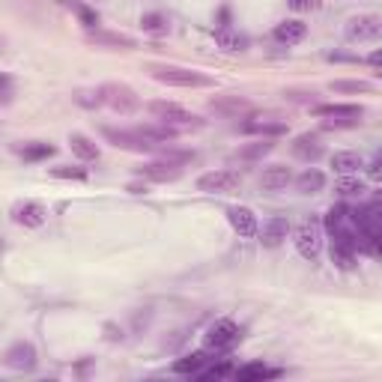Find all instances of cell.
I'll return each mask as SVG.
<instances>
[{
    "instance_id": "cell-39",
    "label": "cell",
    "mask_w": 382,
    "mask_h": 382,
    "mask_svg": "<svg viewBox=\"0 0 382 382\" xmlns=\"http://www.w3.org/2000/svg\"><path fill=\"white\" fill-rule=\"evenodd\" d=\"M75 102L84 105V108H96V105H102V93H99V90H96V93H78Z\"/></svg>"
},
{
    "instance_id": "cell-31",
    "label": "cell",
    "mask_w": 382,
    "mask_h": 382,
    "mask_svg": "<svg viewBox=\"0 0 382 382\" xmlns=\"http://www.w3.org/2000/svg\"><path fill=\"white\" fill-rule=\"evenodd\" d=\"M212 111L227 114V117H236V114H242V111H251V105L245 102V99H239V96H230V99H212Z\"/></svg>"
},
{
    "instance_id": "cell-6",
    "label": "cell",
    "mask_w": 382,
    "mask_h": 382,
    "mask_svg": "<svg viewBox=\"0 0 382 382\" xmlns=\"http://www.w3.org/2000/svg\"><path fill=\"white\" fill-rule=\"evenodd\" d=\"M102 105H108L111 111H117V114H134L138 111V96H134V90L126 87V84H105L102 90Z\"/></svg>"
},
{
    "instance_id": "cell-26",
    "label": "cell",
    "mask_w": 382,
    "mask_h": 382,
    "mask_svg": "<svg viewBox=\"0 0 382 382\" xmlns=\"http://www.w3.org/2000/svg\"><path fill=\"white\" fill-rule=\"evenodd\" d=\"M18 153L24 162H45L57 153V147H54V143H45V141H30L24 147H18Z\"/></svg>"
},
{
    "instance_id": "cell-9",
    "label": "cell",
    "mask_w": 382,
    "mask_h": 382,
    "mask_svg": "<svg viewBox=\"0 0 382 382\" xmlns=\"http://www.w3.org/2000/svg\"><path fill=\"white\" fill-rule=\"evenodd\" d=\"M102 134H105L111 143H114V147H120V150H129V153H159V143L147 141V138H143V134H138V132H122V129L105 126Z\"/></svg>"
},
{
    "instance_id": "cell-1",
    "label": "cell",
    "mask_w": 382,
    "mask_h": 382,
    "mask_svg": "<svg viewBox=\"0 0 382 382\" xmlns=\"http://www.w3.org/2000/svg\"><path fill=\"white\" fill-rule=\"evenodd\" d=\"M153 78L167 87H212L215 84V78L194 72V69H183V66H153Z\"/></svg>"
},
{
    "instance_id": "cell-5",
    "label": "cell",
    "mask_w": 382,
    "mask_h": 382,
    "mask_svg": "<svg viewBox=\"0 0 382 382\" xmlns=\"http://www.w3.org/2000/svg\"><path fill=\"white\" fill-rule=\"evenodd\" d=\"M150 114L159 117L162 122H167V126H174L176 132L185 129V126H204V120H200L197 114H191V111L179 108L176 102H150Z\"/></svg>"
},
{
    "instance_id": "cell-23",
    "label": "cell",
    "mask_w": 382,
    "mask_h": 382,
    "mask_svg": "<svg viewBox=\"0 0 382 382\" xmlns=\"http://www.w3.org/2000/svg\"><path fill=\"white\" fill-rule=\"evenodd\" d=\"M317 117H334V120H362L365 108L362 105H317L313 108Z\"/></svg>"
},
{
    "instance_id": "cell-27",
    "label": "cell",
    "mask_w": 382,
    "mask_h": 382,
    "mask_svg": "<svg viewBox=\"0 0 382 382\" xmlns=\"http://www.w3.org/2000/svg\"><path fill=\"white\" fill-rule=\"evenodd\" d=\"M69 147H72V153H75L81 162H96V159H99V143H93V141L87 138V134H72V138H69Z\"/></svg>"
},
{
    "instance_id": "cell-33",
    "label": "cell",
    "mask_w": 382,
    "mask_h": 382,
    "mask_svg": "<svg viewBox=\"0 0 382 382\" xmlns=\"http://www.w3.org/2000/svg\"><path fill=\"white\" fill-rule=\"evenodd\" d=\"M334 191H338L341 197H362L367 188H365L362 179H355L353 174H346V176H341L338 183H334Z\"/></svg>"
},
{
    "instance_id": "cell-4",
    "label": "cell",
    "mask_w": 382,
    "mask_h": 382,
    "mask_svg": "<svg viewBox=\"0 0 382 382\" xmlns=\"http://www.w3.org/2000/svg\"><path fill=\"white\" fill-rule=\"evenodd\" d=\"M293 242H296V251L305 257V260L313 263L320 257V251H323V224L313 221V218L302 221L296 227V233H293Z\"/></svg>"
},
{
    "instance_id": "cell-34",
    "label": "cell",
    "mask_w": 382,
    "mask_h": 382,
    "mask_svg": "<svg viewBox=\"0 0 382 382\" xmlns=\"http://www.w3.org/2000/svg\"><path fill=\"white\" fill-rule=\"evenodd\" d=\"M51 176L54 179H78V183H87L90 174L84 167H72V164H60V167H51Z\"/></svg>"
},
{
    "instance_id": "cell-44",
    "label": "cell",
    "mask_w": 382,
    "mask_h": 382,
    "mask_svg": "<svg viewBox=\"0 0 382 382\" xmlns=\"http://www.w3.org/2000/svg\"><path fill=\"white\" fill-rule=\"evenodd\" d=\"M367 63L374 66V69H379V66H382V51L376 48V51H374V54H370V57H367Z\"/></svg>"
},
{
    "instance_id": "cell-2",
    "label": "cell",
    "mask_w": 382,
    "mask_h": 382,
    "mask_svg": "<svg viewBox=\"0 0 382 382\" xmlns=\"http://www.w3.org/2000/svg\"><path fill=\"white\" fill-rule=\"evenodd\" d=\"M239 338H242V329L233 320H218V323H212L206 329V334H204V350L227 353V350H233V346L239 344Z\"/></svg>"
},
{
    "instance_id": "cell-14",
    "label": "cell",
    "mask_w": 382,
    "mask_h": 382,
    "mask_svg": "<svg viewBox=\"0 0 382 382\" xmlns=\"http://www.w3.org/2000/svg\"><path fill=\"white\" fill-rule=\"evenodd\" d=\"M272 36L278 45H299V42H305L308 36V24L305 21H299V18H287V21H281V24L272 30Z\"/></svg>"
},
{
    "instance_id": "cell-32",
    "label": "cell",
    "mask_w": 382,
    "mask_h": 382,
    "mask_svg": "<svg viewBox=\"0 0 382 382\" xmlns=\"http://www.w3.org/2000/svg\"><path fill=\"white\" fill-rule=\"evenodd\" d=\"M323 224H325V230H329V233H334V230H341V227H346V224H350V206H344V204H338V206H332L329 212H325V218H323Z\"/></svg>"
},
{
    "instance_id": "cell-11",
    "label": "cell",
    "mask_w": 382,
    "mask_h": 382,
    "mask_svg": "<svg viewBox=\"0 0 382 382\" xmlns=\"http://www.w3.org/2000/svg\"><path fill=\"white\" fill-rule=\"evenodd\" d=\"M3 362H6V367L21 370V374H24V370H33V367H36V346H33L30 341H15L6 350Z\"/></svg>"
},
{
    "instance_id": "cell-42",
    "label": "cell",
    "mask_w": 382,
    "mask_h": 382,
    "mask_svg": "<svg viewBox=\"0 0 382 382\" xmlns=\"http://www.w3.org/2000/svg\"><path fill=\"white\" fill-rule=\"evenodd\" d=\"M362 120H334V122H325V129H355Z\"/></svg>"
},
{
    "instance_id": "cell-18",
    "label": "cell",
    "mask_w": 382,
    "mask_h": 382,
    "mask_svg": "<svg viewBox=\"0 0 382 382\" xmlns=\"http://www.w3.org/2000/svg\"><path fill=\"white\" fill-rule=\"evenodd\" d=\"M212 36H215V45L221 51H230V54H236V51H245L248 48V36L245 33H239L236 27H215L212 30Z\"/></svg>"
},
{
    "instance_id": "cell-36",
    "label": "cell",
    "mask_w": 382,
    "mask_h": 382,
    "mask_svg": "<svg viewBox=\"0 0 382 382\" xmlns=\"http://www.w3.org/2000/svg\"><path fill=\"white\" fill-rule=\"evenodd\" d=\"M13 96H15V81H13V75L0 72V105H9V102H13Z\"/></svg>"
},
{
    "instance_id": "cell-43",
    "label": "cell",
    "mask_w": 382,
    "mask_h": 382,
    "mask_svg": "<svg viewBox=\"0 0 382 382\" xmlns=\"http://www.w3.org/2000/svg\"><path fill=\"white\" fill-rule=\"evenodd\" d=\"M105 332H108V338H111V341H122V332L117 329L114 323H108V325H105Z\"/></svg>"
},
{
    "instance_id": "cell-28",
    "label": "cell",
    "mask_w": 382,
    "mask_h": 382,
    "mask_svg": "<svg viewBox=\"0 0 382 382\" xmlns=\"http://www.w3.org/2000/svg\"><path fill=\"white\" fill-rule=\"evenodd\" d=\"M275 150V143L263 138V141H257V143H245V147L236 150V159H242V162H260L263 155H269Z\"/></svg>"
},
{
    "instance_id": "cell-15",
    "label": "cell",
    "mask_w": 382,
    "mask_h": 382,
    "mask_svg": "<svg viewBox=\"0 0 382 382\" xmlns=\"http://www.w3.org/2000/svg\"><path fill=\"white\" fill-rule=\"evenodd\" d=\"M87 42L96 45V48H122V51L138 48V42L132 36H126V33H108V30H99V27L87 33Z\"/></svg>"
},
{
    "instance_id": "cell-7",
    "label": "cell",
    "mask_w": 382,
    "mask_h": 382,
    "mask_svg": "<svg viewBox=\"0 0 382 382\" xmlns=\"http://www.w3.org/2000/svg\"><path fill=\"white\" fill-rule=\"evenodd\" d=\"M239 185L242 176L236 171H209L197 176V191H206V194H233Z\"/></svg>"
},
{
    "instance_id": "cell-10",
    "label": "cell",
    "mask_w": 382,
    "mask_h": 382,
    "mask_svg": "<svg viewBox=\"0 0 382 382\" xmlns=\"http://www.w3.org/2000/svg\"><path fill=\"white\" fill-rule=\"evenodd\" d=\"M9 215H13V221L21 224V227L36 230L48 221V209H45V204H39V200H18V204L9 209Z\"/></svg>"
},
{
    "instance_id": "cell-22",
    "label": "cell",
    "mask_w": 382,
    "mask_h": 382,
    "mask_svg": "<svg viewBox=\"0 0 382 382\" xmlns=\"http://www.w3.org/2000/svg\"><path fill=\"white\" fill-rule=\"evenodd\" d=\"M293 153L305 162H317V159L325 155V147L320 143V138H313V134H299V138L293 141Z\"/></svg>"
},
{
    "instance_id": "cell-35",
    "label": "cell",
    "mask_w": 382,
    "mask_h": 382,
    "mask_svg": "<svg viewBox=\"0 0 382 382\" xmlns=\"http://www.w3.org/2000/svg\"><path fill=\"white\" fill-rule=\"evenodd\" d=\"M329 87L334 90V93H370L367 81H332Z\"/></svg>"
},
{
    "instance_id": "cell-19",
    "label": "cell",
    "mask_w": 382,
    "mask_h": 382,
    "mask_svg": "<svg viewBox=\"0 0 382 382\" xmlns=\"http://www.w3.org/2000/svg\"><path fill=\"white\" fill-rule=\"evenodd\" d=\"M290 183H293V171H290L287 164H269L263 176H260V185L266 191H281V188H287Z\"/></svg>"
},
{
    "instance_id": "cell-24",
    "label": "cell",
    "mask_w": 382,
    "mask_h": 382,
    "mask_svg": "<svg viewBox=\"0 0 382 382\" xmlns=\"http://www.w3.org/2000/svg\"><path fill=\"white\" fill-rule=\"evenodd\" d=\"M248 134H260V138H284L290 126L284 120H263V122H245L242 126Z\"/></svg>"
},
{
    "instance_id": "cell-41",
    "label": "cell",
    "mask_w": 382,
    "mask_h": 382,
    "mask_svg": "<svg viewBox=\"0 0 382 382\" xmlns=\"http://www.w3.org/2000/svg\"><path fill=\"white\" fill-rule=\"evenodd\" d=\"M367 176H370V179H374V183H376V179L382 176V159H379V155H376V159H374V162H370V164H367Z\"/></svg>"
},
{
    "instance_id": "cell-17",
    "label": "cell",
    "mask_w": 382,
    "mask_h": 382,
    "mask_svg": "<svg viewBox=\"0 0 382 382\" xmlns=\"http://www.w3.org/2000/svg\"><path fill=\"white\" fill-rule=\"evenodd\" d=\"M284 370L281 367H269L263 362H248V365H242V367H236L233 370V376L239 379V382H260V379H278Z\"/></svg>"
},
{
    "instance_id": "cell-16",
    "label": "cell",
    "mask_w": 382,
    "mask_h": 382,
    "mask_svg": "<svg viewBox=\"0 0 382 382\" xmlns=\"http://www.w3.org/2000/svg\"><path fill=\"white\" fill-rule=\"evenodd\" d=\"M257 233H260L263 248H278V245H284V239L290 236V221L275 215V218H269L263 224V230H257Z\"/></svg>"
},
{
    "instance_id": "cell-20",
    "label": "cell",
    "mask_w": 382,
    "mask_h": 382,
    "mask_svg": "<svg viewBox=\"0 0 382 382\" xmlns=\"http://www.w3.org/2000/svg\"><path fill=\"white\" fill-rule=\"evenodd\" d=\"M329 164H332L334 174L346 176V174H358V171H362V167H365V159H362L358 153H353V150H341V153L332 155Z\"/></svg>"
},
{
    "instance_id": "cell-3",
    "label": "cell",
    "mask_w": 382,
    "mask_h": 382,
    "mask_svg": "<svg viewBox=\"0 0 382 382\" xmlns=\"http://www.w3.org/2000/svg\"><path fill=\"white\" fill-rule=\"evenodd\" d=\"M332 242H329V254H332V263L344 269V272H350L355 269V230L346 224V227L329 233Z\"/></svg>"
},
{
    "instance_id": "cell-38",
    "label": "cell",
    "mask_w": 382,
    "mask_h": 382,
    "mask_svg": "<svg viewBox=\"0 0 382 382\" xmlns=\"http://www.w3.org/2000/svg\"><path fill=\"white\" fill-rule=\"evenodd\" d=\"M293 13H313V9L323 6V0H287Z\"/></svg>"
},
{
    "instance_id": "cell-13",
    "label": "cell",
    "mask_w": 382,
    "mask_h": 382,
    "mask_svg": "<svg viewBox=\"0 0 382 382\" xmlns=\"http://www.w3.org/2000/svg\"><path fill=\"white\" fill-rule=\"evenodd\" d=\"M227 221H230V227L242 236V239H251V236H257V230H260L257 215L248 206H230L227 209Z\"/></svg>"
},
{
    "instance_id": "cell-21",
    "label": "cell",
    "mask_w": 382,
    "mask_h": 382,
    "mask_svg": "<svg viewBox=\"0 0 382 382\" xmlns=\"http://www.w3.org/2000/svg\"><path fill=\"white\" fill-rule=\"evenodd\" d=\"M209 350H197V353H188V355H183V358H176V362L171 365V370L174 374H183V376H194L200 367L204 365H209Z\"/></svg>"
},
{
    "instance_id": "cell-8",
    "label": "cell",
    "mask_w": 382,
    "mask_h": 382,
    "mask_svg": "<svg viewBox=\"0 0 382 382\" xmlns=\"http://www.w3.org/2000/svg\"><path fill=\"white\" fill-rule=\"evenodd\" d=\"M346 39L350 42H376L382 36V18L379 15H355L346 21Z\"/></svg>"
},
{
    "instance_id": "cell-12",
    "label": "cell",
    "mask_w": 382,
    "mask_h": 382,
    "mask_svg": "<svg viewBox=\"0 0 382 382\" xmlns=\"http://www.w3.org/2000/svg\"><path fill=\"white\" fill-rule=\"evenodd\" d=\"M138 176L141 179H147V183H174V179L183 176V167H179L176 162H153V164H143L138 167Z\"/></svg>"
},
{
    "instance_id": "cell-25",
    "label": "cell",
    "mask_w": 382,
    "mask_h": 382,
    "mask_svg": "<svg viewBox=\"0 0 382 382\" xmlns=\"http://www.w3.org/2000/svg\"><path fill=\"white\" fill-rule=\"evenodd\" d=\"M296 188L302 191V194H320V191L325 188V174L317 171V167H308L302 176H296Z\"/></svg>"
},
{
    "instance_id": "cell-40",
    "label": "cell",
    "mask_w": 382,
    "mask_h": 382,
    "mask_svg": "<svg viewBox=\"0 0 382 382\" xmlns=\"http://www.w3.org/2000/svg\"><path fill=\"white\" fill-rule=\"evenodd\" d=\"M329 60L332 63H362V57H358V54H329Z\"/></svg>"
},
{
    "instance_id": "cell-29",
    "label": "cell",
    "mask_w": 382,
    "mask_h": 382,
    "mask_svg": "<svg viewBox=\"0 0 382 382\" xmlns=\"http://www.w3.org/2000/svg\"><path fill=\"white\" fill-rule=\"evenodd\" d=\"M141 27H143V33H150V36H164V33L171 30V21H167V15H162V13H143Z\"/></svg>"
},
{
    "instance_id": "cell-37",
    "label": "cell",
    "mask_w": 382,
    "mask_h": 382,
    "mask_svg": "<svg viewBox=\"0 0 382 382\" xmlns=\"http://www.w3.org/2000/svg\"><path fill=\"white\" fill-rule=\"evenodd\" d=\"M72 9L78 13V18H81V24H87L90 30L99 24V13H96V9H90V6H84V3H72Z\"/></svg>"
},
{
    "instance_id": "cell-30",
    "label": "cell",
    "mask_w": 382,
    "mask_h": 382,
    "mask_svg": "<svg viewBox=\"0 0 382 382\" xmlns=\"http://www.w3.org/2000/svg\"><path fill=\"white\" fill-rule=\"evenodd\" d=\"M227 374H233V365L227 362V358H221V362L212 365V367L204 365V367H200L197 374H194V379H197V382H218V379H224Z\"/></svg>"
}]
</instances>
